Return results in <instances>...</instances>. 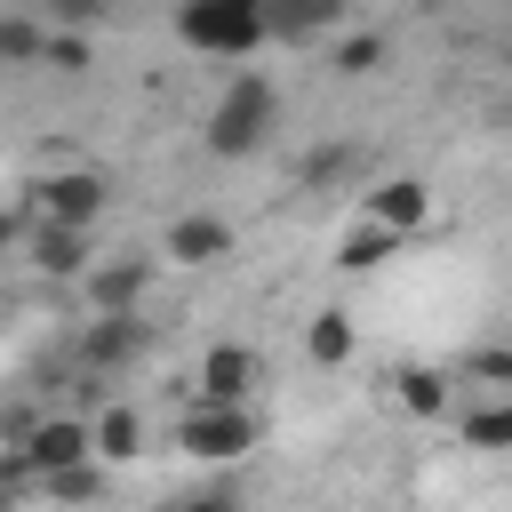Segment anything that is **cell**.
I'll use <instances>...</instances> for the list:
<instances>
[{
  "mask_svg": "<svg viewBox=\"0 0 512 512\" xmlns=\"http://www.w3.org/2000/svg\"><path fill=\"white\" fill-rule=\"evenodd\" d=\"M32 264H40L48 280L88 272V232H72V224H40V232H32Z\"/></svg>",
  "mask_w": 512,
  "mask_h": 512,
  "instance_id": "30bf717a",
  "label": "cell"
},
{
  "mask_svg": "<svg viewBox=\"0 0 512 512\" xmlns=\"http://www.w3.org/2000/svg\"><path fill=\"white\" fill-rule=\"evenodd\" d=\"M64 24H88V16H104V0H48Z\"/></svg>",
  "mask_w": 512,
  "mask_h": 512,
  "instance_id": "7402d4cb",
  "label": "cell"
},
{
  "mask_svg": "<svg viewBox=\"0 0 512 512\" xmlns=\"http://www.w3.org/2000/svg\"><path fill=\"white\" fill-rule=\"evenodd\" d=\"M144 448V424L128 416V408H104L96 424H88V456H104V464H128Z\"/></svg>",
  "mask_w": 512,
  "mask_h": 512,
  "instance_id": "7c38bea8",
  "label": "cell"
},
{
  "mask_svg": "<svg viewBox=\"0 0 512 512\" xmlns=\"http://www.w3.org/2000/svg\"><path fill=\"white\" fill-rule=\"evenodd\" d=\"M248 8H272V0H248Z\"/></svg>",
  "mask_w": 512,
  "mask_h": 512,
  "instance_id": "d4e9b609",
  "label": "cell"
},
{
  "mask_svg": "<svg viewBox=\"0 0 512 512\" xmlns=\"http://www.w3.org/2000/svg\"><path fill=\"white\" fill-rule=\"evenodd\" d=\"M464 448H512V408H472L464 416Z\"/></svg>",
  "mask_w": 512,
  "mask_h": 512,
  "instance_id": "ac0fdd59",
  "label": "cell"
},
{
  "mask_svg": "<svg viewBox=\"0 0 512 512\" xmlns=\"http://www.w3.org/2000/svg\"><path fill=\"white\" fill-rule=\"evenodd\" d=\"M40 64H56V72H88V40H80V32H48V40H40Z\"/></svg>",
  "mask_w": 512,
  "mask_h": 512,
  "instance_id": "ffe728a7",
  "label": "cell"
},
{
  "mask_svg": "<svg viewBox=\"0 0 512 512\" xmlns=\"http://www.w3.org/2000/svg\"><path fill=\"white\" fill-rule=\"evenodd\" d=\"M264 376V360L248 352V344H216L208 360H200V400H216V408H248V384Z\"/></svg>",
  "mask_w": 512,
  "mask_h": 512,
  "instance_id": "5b68a950",
  "label": "cell"
},
{
  "mask_svg": "<svg viewBox=\"0 0 512 512\" xmlns=\"http://www.w3.org/2000/svg\"><path fill=\"white\" fill-rule=\"evenodd\" d=\"M376 64H384V40H376V32H360V40H344V48H336V72H352V80H360V72H376Z\"/></svg>",
  "mask_w": 512,
  "mask_h": 512,
  "instance_id": "44dd1931",
  "label": "cell"
},
{
  "mask_svg": "<svg viewBox=\"0 0 512 512\" xmlns=\"http://www.w3.org/2000/svg\"><path fill=\"white\" fill-rule=\"evenodd\" d=\"M256 440H264V416H256V408H216V400L184 408V448H192L200 464H232V456H248Z\"/></svg>",
  "mask_w": 512,
  "mask_h": 512,
  "instance_id": "3957f363",
  "label": "cell"
},
{
  "mask_svg": "<svg viewBox=\"0 0 512 512\" xmlns=\"http://www.w3.org/2000/svg\"><path fill=\"white\" fill-rule=\"evenodd\" d=\"M176 40H192L200 56H256L272 40V24L248 0H184L176 8Z\"/></svg>",
  "mask_w": 512,
  "mask_h": 512,
  "instance_id": "6da1fadb",
  "label": "cell"
},
{
  "mask_svg": "<svg viewBox=\"0 0 512 512\" xmlns=\"http://www.w3.org/2000/svg\"><path fill=\"white\" fill-rule=\"evenodd\" d=\"M0 512H8V488H0Z\"/></svg>",
  "mask_w": 512,
  "mask_h": 512,
  "instance_id": "484cf974",
  "label": "cell"
},
{
  "mask_svg": "<svg viewBox=\"0 0 512 512\" xmlns=\"http://www.w3.org/2000/svg\"><path fill=\"white\" fill-rule=\"evenodd\" d=\"M32 208H40L48 224H72V232H88V224H96V208H104V176H88V168L40 176V184H32Z\"/></svg>",
  "mask_w": 512,
  "mask_h": 512,
  "instance_id": "277c9868",
  "label": "cell"
},
{
  "mask_svg": "<svg viewBox=\"0 0 512 512\" xmlns=\"http://www.w3.org/2000/svg\"><path fill=\"white\" fill-rule=\"evenodd\" d=\"M168 512H232V496H184V504H168Z\"/></svg>",
  "mask_w": 512,
  "mask_h": 512,
  "instance_id": "603a6c76",
  "label": "cell"
},
{
  "mask_svg": "<svg viewBox=\"0 0 512 512\" xmlns=\"http://www.w3.org/2000/svg\"><path fill=\"white\" fill-rule=\"evenodd\" d=\"M424 216H432V192H424L416 176H392V184L368 192V224H384V232H400V240H408Z\"/></svg>",
  "mask_w": 512,
  "mask_h": 512,
  "instance_id": "52a82bcc",
  "label": "cell"
},
{
  "mask_svg": "<svg viewBox=\"0 0 512 512\" xmlns=\"http://www.w3.org/2000/svg\"><path fill=\"white\" fill-rule=\"evenodd\" d=\"M304 352H312L320 368H344V360H352V320H344V312H320L312 336H304Z\"/></svg>",
  "mask_w": 512,
  "mask_h": 512,
  "instance_id": "2e32d148",
  "label": "cell"
},
{
  "mask_svg": "<svg viewBox=\"0 0 512 512\" xmlns=\"http://www.w3.org/2000/svg\"><path fill=\"white\" fill-rule=\"evenodd\" d=\"M136 344H144L136 312H96V320H88V336H80V360H88V368H120Z\"/></svg>",
  "mask_w": 512,
  "mask_h": 512,
  "instance_id": "ba28073f",
  "label": "cell"
},
{
  "mask_svg": "<svg viewBox=\"0 0 512 512\" xmlns=\"http://www.w3.org/2000/svg\"><path fill=\"white\" fill-rule=\"evenodd\" d=\"M392 384H400V408H408V416H448V376H432V368H400Z\"/></svg>",
  "mask_w": 512,
  "mask_h": 512,
  "instance_id": "9a60e30c",
  "label": "cell"
},
{
  "mask_svg": "<svg viewBox=\"0 0 512 512\" xmlns=\"http://www.w3.org/2000/svg\"><path fill=\"white\" fill-rule=\"evenodd\" d=\"M40 24L32 16H0V64H40Z\"/></svg>",
  "mask_w": 512,
  "mask_h": 512,
  "instance_id": "e0dca14e",
  "label": "cell"
},
{
  "mask_svg": "<svg viewBox=\"0 0 512 512\" xmlns=\"http://www.w3.org/2000/svg\"><path fill=\"white\" fill-rule=\"evenodd\" d=\"M16 232H24V224H16V216H8V208H0V248H8V240H16Z\"/></svg>",
  "mask_w": 512,
  "mask_h": 512,
  "instance_id": "cb8c5ba5",
  "label": "cell"
},
{
  "mask_svg": "<svg viewBox=\"0 0 512 512\" xmlns=\"http://www.w3.org/2000/svg\"><path fill=\"white\" fill-rule=\"evenodd\" d=\"M344 16V0H272L264 8V24L280 32V40H304V32H328Z\"/></svg>",
  "mask_w": 512,
  "mask_h": 512,
  "instance_id": "4fadbf2b",
  "label": "cell"
},
{
  "mask_svg": "<svg viewBox=\"0 0 512 512\" xmlns=\"http://www.w3.org/2000/svg\"><path fill=\"white\" fill-rule=\"evenodd\" d=\"M168 256H176V264H216V256H232V224H216V216H176Z\"/></svg>",
  "mask_w": 512,
  "mask_h": 512,
  "instance_id": "9c48e42d",
  "label": "cell"
},
{
  "mask_svg": "<svg viewBox=\"0 0 512 512\" xmlns=\"http://www.w3.org/2000/svg\"><path fill=\"white\" fill-rule=\"evenodd\" d=\"M24 456H32V472H72V464H88V424L80 416H40L24 432Z\"/></svg>",
  "mask_w": 512,
  "mask_h": 512,
  "instance_id": "8992f818",
  "label": "cell"
},
{
  "mask_svg": "<svg viewBox=\"0 0 512 512\" xmlns=\"http://www.w3.org/2000/svg\"><path fill=\"white\" fill-rule=\"evenodd\" d=\"M96 488H104V472H96V464H72V472H48V496H56V504H88Z\"/></svg>",
  "mask_w": 512,
  "mask_h": 512,
  "instance_id": "d6986e66",
  "label": "cell"
},
{
  "mask_svg": "<svg viewBox=\"0 0 512 512\" xmlns=\"http://www.w3.org/2000/svg\"><path fill=\"white\" fill-rule=\"evenodd\" d=\"M144 296V264H88V304L96 312H136Z\"/></svg>",
  "mask_w": 512,
  "mask_h": 512,
  "instance_id": "8fae6325",
  "label": "cell"
},
{
  "mask_svg": "<svg viewBox=\"0 0 512 512\" xmlns=\"http://www.w3.org/2000/svg\"><path fill=\"white\" fill-rule=\"evenodd\" d=\"M272 112H280V104H272V80H264V72H240V80L224 88V104L208 112V152H216V160H248V152L264 144Z\"/></svg>",
  "mask_w": 512,
  "mask_h": 512,
  "instance_id": "7a4b0ae2",
  "label": "cell"
},
{
  "mask_svg": "<svg viewBox=\"0 0 512 512\" xmlns=\"http://www.w3.org/2000/svg\"><path fill=\"white\" fill-rule=\"evenodd\" d=\"M392 248H400V232H384V224H368V216H360V224L344 232V248H336V264H344V272H376V264H384Z\"/></svg>",
  "mask_w": 512,
  "mask_h": 512,
  "instance_id": "5bb4252c",
  "label": "cell"
}]
</instances>
